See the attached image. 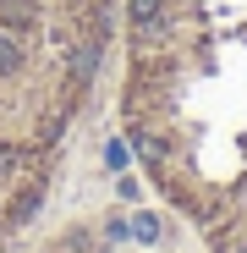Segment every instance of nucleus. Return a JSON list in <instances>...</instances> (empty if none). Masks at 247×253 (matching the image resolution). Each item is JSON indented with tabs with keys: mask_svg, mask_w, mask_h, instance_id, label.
Returning a JSON list of instances; mask_svg holds the SVG:
<instances>
[{
	"mask_svg": "<svg viewBox=\"0 0 247 253\" xmlns=\"http://www.w3.org/2000/svg\"><path fill=\"white\" fill-rule=\"evenodd\" d=\"M121 0H0V231L33 220L105 72Z\"/></svg>",
	"mask_w": 247,
	"mask_h": 253,
	"instance_id": "f257e3e1",
	"label": "nucleus"
}]
</instances>
